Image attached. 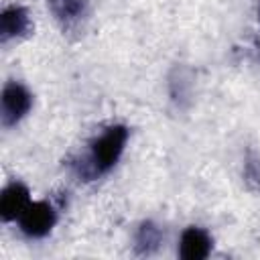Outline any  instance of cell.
<instances>
[{"instance_id": "cell-7", "label": "cell", "mask_w": 260, "mask_h": 260, "mask_svg": "<svg viewBox=\"0 0 260 260\" xmlns=\"http://www.w3.org/2000/svg\"><path fill=\"white\" fill-rule=\"evenodd\" d=\"M49 4L59 18H75L81 14L85 0H49Z\"/></svg>"}, {"instance_id": "cell-3", "label": "cell", "mask_w": 260, "mask_h": 260, "mask_svg": "<svg viewBox=\"0 0 260 260\" xmlns=\"http://www.w3.org/2000/svg\"><path fill=\"white\" fill-rule=\"evenodd\" d=\"M30 108V93L20 83H6L2 91V122L6 126L18 122Z\"/></svg>"}, {"instance_id": "cell-1", "label": "cell", "mask_w": 260, "mask_h": 260, "mask_svg": "<svg viewBox=\"0 0 260 260\" xmlns=\"http://www.w3.org/2000/svg\"><path fill=\"white\" fill-rule=\"evenodd\" d=\"M128 138V130L124 126H112L108 128L91 146V160L95 171H108L120 156L124 142Z\"/></svg>"}, {"instance_id": "cell-2", "label": "cell", "mask_w": 260, "mask_h": 260, "mask_svg": "<svg viewBox=\"0 0 260 260\" xmlns=\"http://www.w3.org/2000/svg\"><path fill=\"white\" fill-rule=\"evenodd\" d=\"M18 219H20V228L24 234H28L32 238H41L53 228L55 211L49 203L37 201V203H28V207L22 211V215Z\"/></svg>"}, {"instance_id": "cell-6", "label": "cell", "mask_w": 260, "mask_h": 260, "mask_svg": "<svg viewBox=\"0 0 260 260\" xmlns=\"http://www.w3.org/2000/svg\"><path fill=\"white\" fill-rule=\"evenodd\" d=\"M26 26H28V16H26V12L22 8H8L0 16V32H2V39L20 35Z\"/></svg>"}, {"instance_id": "cell-5", "label": "cell", "mask_w": 260, "mask_h": 260, "mask_svg": "<svg viewBox=\"0 0 260 260\" xmlns=\"http://www.w3.org/2000/svg\"><path fill=\"white\" fill-rule=\"evenodd\" d=\"M211 240L199 228H189L181 236V256L185 260H201L209 254Z\"/></svg>"}, {"instance_id": "cell-4", "label": "cell", "mask_w": 260, "mask_h": 260, "mask_svg": "<svg viewBox=\"0 0 260 260\" xmlns=\"http://www.w3.org/2000/svg\"><path fill=\"white\" fill-rule=\"evenodd\" d=\"M28 191L24 185L20 183H10L4 191H2V197H0V215L10 221L14 217H20L22 211L28 207Z\"/></svg>"}]
</instances>
